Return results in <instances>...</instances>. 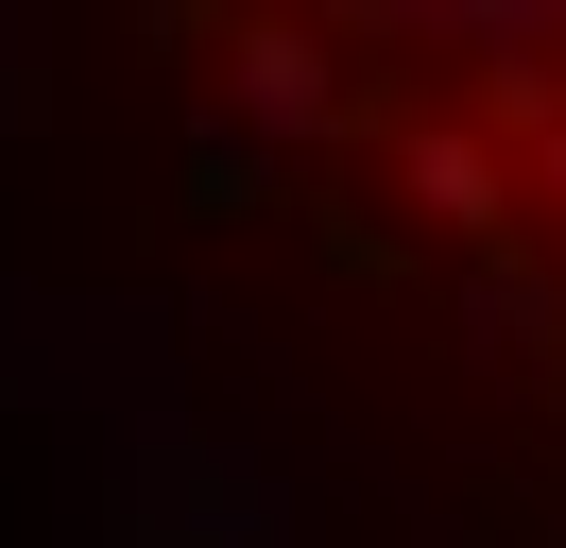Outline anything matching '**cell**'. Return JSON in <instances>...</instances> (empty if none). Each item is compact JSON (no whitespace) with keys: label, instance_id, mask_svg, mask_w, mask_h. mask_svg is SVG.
Returning <instances> with one entry per match:
<instances>
[{"label":"cell","instance_id":"obj_1","mask_svg":"<svg viewBox=\"0 0 566 548\" xmlns=\"http://www.w3.org/2000/svg\"><path fill=\"white\" fill-rule=\"evenodd\" d=\"M223 103H241L258 137H326V120H360V103H344V34H310V18H241V34H223Z\"/></svg>","mask_w":566,"mask_h":548},{"label":"cell","instance_id":"obj_2","mask_svg":"<svg viewBox=\"0 0 566 548\" xmlns=\"http://www.w3.org/2000/svg\"><path fill=\"white\" fill-rule=\"evenodd\" d=\"M395 189H412L429 205V223H447V240H481V257H515V155H497V137L481 120H395Z\"/></svg>","mask_w":566,"mask_h":548},{"label":"cell","instance_id":"obj_3","mask_svg":"<svg viewBox=\"0 0 566 548\" xmlns=\"http://www.w3.org/2000/svg\"><path fill=\"white\" fill-rule=\"evenodd\" d=\"M532 189H549V205H566V137H532Z\"/></svg>","mask_w":566,"mask_h":548}]
</instances>
